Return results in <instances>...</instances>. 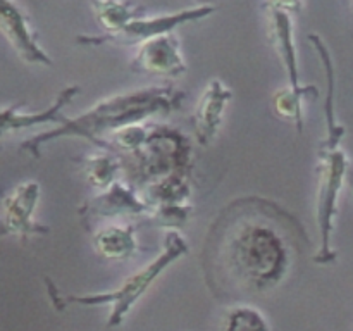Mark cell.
<instances>
[{
  "label": "cell",
  "instance_id": "18",
  "mask_svg": "<svg viewBox=\"0 0 353 331\" xmlns=\"http://www.w3.org/2000/svg\"><path fill=\"white\" fill-rule=\"evenodd\" d=\"M81 171L86 181L100 192L109 188L112 183L119 181V176L123 174V161L114 152L97 148V152L83 157Z\"/></svg>",
  "mask_w": 353,
  "mask_h": 331
},
{
  "label": "cell",
  "instance_id": "11",
  "mask_svg": "<svg viewBox=\"0 0 353 331\" xmlns=\"http://www.w3.org/2000/svg\"><path fill=\"white\" fill-rule=\"evenodd\" d=\"M231 100L233 90L223 79L212 78L207 83L193 112V133L200 147H207L216 140Z\"/></svg>",
  "mask_w": 353,
  "mask_h": 331
},
{
  "label": "cell",
  "instance_id": "23",
  "mask_svg": "<svg viewBox=\"0 0 353 331\" xmlns=\"http://www.w3.org/2000/svg\"><path fill=\"white\" fill-rule=\"evenodd\" d=\"M347 183L350 185L352 192H353V166L350 168V171H348V178H347Z\"/></svg>",
  "mask_w": 353,
  "mask_h": 331
},
{
  "label": "cell",
  "instance_id": "7",
  "mask_svg": "<svg viewBox=\"0 0 353 331\" xmlns=\"http://www.w3.org/2000/svg\"><path fill=\"white\" fill-rule=\"evenodd\" d=\"M150 207L141 199L140 192L126 181H116L105 190L86 199L78 207L79 223L92 233L93 228L110 223L119 217H147Z\"/></svg>",
  "mask_w": 353,
  "mask_h": 331
},
{
  "label": "cell",
  "instance_id": "13",
  "mask_svg": "<svg viewBox=\"0 0 353 331\" xmlns=\"http://www.w3.org/2000/svg\"><path fill=\"white\" fill-rule=\"evenodd\" d=\"M268 14V33L274 52L278 54L286 76H288V86L295 90H302V79H300L299 52L295 43V28H293L292 14L283 10L272 9V7L262 6Z\"/></svg>",
  "mask_w": 353,
  "mask_h": 331
},
{
  "label": "cell",
  "instance_id": "19",
  "mask_svg": "<svg viewBox=\"0 0 353 331\" xmlns=\"http://www.w3.org/2000/svg\"><path fill=\"white\" fill-rule=\"evenodd\" d=\"M319 97V88L314 85H305L302 90H295L286 85L285 88L278 90L272 97L274 112L281 119L292 121L296 131H303V102Z\"/></svg>",
  "mask_w": 353,
  "mask_h": 331
},
{
  "label": "cell",
  "instance_id": "4",
  "mask_svg": "<svg viewBox=\"0 0 353 331\" xmlns=\"http://www.w3.org/2000/svg\"><path fill=\"white\" fill-rule=\"evenodd\" d=\"M123 174L140 192L150 183L176 172L192 174V140L178 128L148 121L143 143L131 154L121 157Z\"/></svg>",
  "mask_w": 353,
  "mask_h": 331
},
{
  "label": "cell",
  "instance_id": "12",
  "mask_svg": "<svg viewBox=\"0 0 353 331\" xmlns=\"http://www.w3.org/2000/svg\"><path fill=\"white\" fill-rule=\"evenodd\" d=\"M79 92H81L79 85L65 86L57 93L55 100L47 109L38 110V112H26V110H21L19 106L2 107L0 109V140L9 134L30 130V128L61 124L68 117L64 109L79 95Z\"/></svg>",
  "mask_w": 353,
  "mask_h": 331
},
{
  "label": "cell",
  "instance_id": "16",
  "mask_svg": "<svg viewBox=\"0 0 353 331\" xmlns=\"http://www.w3.org/2000/svg\"><path fill=\"white\" fill-rule=\"evenodd\" d=\"M141 199L150 209L162 205H186L192 202V174L176 172L150 183L140 190Z\"/></svg>",
  "mask_w": 353,
  "mask_h": 331
},
{
  "label": "cell",
  "instance_id": "5",
  "mask_svg": "<svg viewBox=\"0 0 353 331\" xmlns=\"http://www.w3.org/2000/svg\"><path fill=\"white\" fill-rule=\"evenodd\" d=\"M350 168L352 162L343 148L319 143L316 166V219L317 230H319V248L314 255L316 264L327 265L336 262L338 252L333 247L334 223H336L341 190L347 183Z\"/></svg>",
  "mask_w": 353,
  "mask_h": 331
},
{
  "label": "cell",
  "instance_id": "22",
  "mask_svg": "<svg viewBox=\"0 0 353 331\" xmlns=\"http://www.w3.org/2000/svg\"><path fill=\"white\" fill-rule=\"evenodd\" d=\"M262 6L265 7H272V9L283 10V12L288 14H299L302 10L303 0H265Z\"/></svg>",
  "mask_w": 353,
  "mask_h": 331
},
{
  "label": "cell",
  "instance_id": "24",
  "mask_svg": "<svg viewBox=\"0 0 353 331\" xmlns=\"http://www.w3.org/2000/svg\"><path fill=\"white\" fill-rule=\"evenodd\" d=\"M3 199H6V195H3V190H2V186H0V207H2Z\"/></svg>",
  "mask_w": 353,
  "mask_h": 331
},
{
  "label": "cell",
  "instance_id": "2",
  "mask_svg": "<svg viewBox=\"0 0 353 331\" xmlns=\"http://www.w3.org/2000/svg\"><path fill=\"white\" fill-rule=\"evenodd\" d=\"M185 99V92L171 83L116 93L99 100L79 116L65 117L52 130L41 131L24 140L21 150L38 159L41 157V148L45 145L62 138H81L95 145L99 150H105V138L114 131L176 112L183 107Z\"/></svg>",
  "mask_w": 353,
  "mask_h": 331
},
{
  "label": "cell",
  "instance_id": "21",
  "mask_svg": "<svg viewBox=\"0 0 353 331\" xmlns=\"http://www.w3.org/2000/svg\"><path fill=\"white\" fill-rule=\"evenodd\" d=\"M193 214V203L186 205H162L150 209L147 219L154 226L164 228L165 231H181L188 224Z\"/></svg>",
  "mask_w": 353,
  "mask_h": 331
},
{
  "label": "cell",
  "instance_id": "1",
  "mask_svg": "<svg viewBox=\"0 0 353 331\" xmlns=\"http://www.w3.org/2000/svg\"><path fill=\"white\" fill-rule=\"evenodd\" d=\"M303 226L279 203L261 197L230 202L203 247V271L216 297L264 295L283 285L296 259Z\"/></svg>",
  "mask_w": 353,
  "mask_h": 331
},
{
  "label": "cell",
  "instance_id": "3",
  "mask_svg": "<svg viewBox=\"0 0 353 331\" xmlns=\"http://www.w3.org/2000/svg\"><path fill=\"white\" fill-rule=\"evenodd\" d=\"M190 245L186 238L179 231H168L162 240V250L155 259H152L148 264L138 269L131 276H128L117 288L109 292L99 293H65L59 292L57 286L45 279L47 283V293L50 297L52 305L57 310H65L72 305L78 307H110L109 317H107V326L117 328L126 321L133 307L141 300V297L154 286V283L171 268L174 262H178L183 255L188 254Z\"/></svg>",
  "mask_w": 353,
  "mask_h": 331
},
{
  "label": "cell",
  "instance_id": "25",
  "mask_svg": "<svg viewBox=\"0 0 353 331\" xmlns=\"http://www.w3.org/2000/svg\"><path fill=\"white\" fill-rule=\"evenodd\" d=\"M350 6H352V9H353V0H350Z\"/></svg>",
  "mask_w": 353,
  "mask_h": 331
},
{
  "label": "cell",
  "instance_id": "8",
  "mask_svg": "<svg viewBox=\"0 0 353 331\" xmlns=\"http://www.w3.org/2000/svg\"><path fill=\"white\" fill-rule=\"evenodd\" d=\"M40 197L41 186L37 179L19 183L2 202V234L21 240L48 234L50 228L34 221Z\"/></svg>",
  "mask_w": 353,
  "mask_h": 331
},
{
  "label": "cell",
  "instance_id": "20",
  "mask_svg": "<svg viewBox=\"0 0 353 331\" xmlns=\"http://www.w3.org/2000/svg\"><path fill=\"white\" fill-rule=\"evenodd\" d=\"M219 331H272L268 317L250 303H234L226 310Z\"/></svg>",
  "mask_w": 353,
  "mask_h": 331
},
{
  "label": "cell",
  "instance_id": "17",
  "mask_svg": "<svg viewBox=\"0 0 353 331\" xmlns=\"http://www.w3.org/2000/svg\"><path fill=\"white\" fill-rule=\"evenodd\" d=\"M92 9L103 33H117L134 19L147 16V7L138 0H92Z\"/></svg>",
  "mask_w": 353,
  "mask_h": 331
},
{
  "label": "cell",
  "instance_id": "9",
  "mask_svg": "<svg viewBox=\"0 0 353 331\" xmlns=\"http://www.w3.org/2000/svg\"><path fill=\"white\" fill-rule=\"evenodd\" d=\"M0 33L19 55L21 61L34 66L54 64L50 55L40 45L30 16L16 0H0Z\"/></svg>",
  "mask_w": 353,
  "mask_h": 331
},
{
  "label": "cell",
  "instance_id": "10",
  "mask_svg": "<svg viewBox=\"0 0 353 331\" xmlns=\"http://www.w3.org/2000/svg\"><path fill=\"white\" fill-rule=\"evenodd\" d=\"M130 69L155 78L176 79L186 74L188 64L183 57L179 38L174 33H168L141 43L131 59Z\"/></svg>",
  "mask_w": 353,
  "mask_h": 331
},
{
  "label": "cell",
  "instance_id": "15",
  "mask_svg": "<svg viewBox=\"0 0 353 331\" xmlns=\"http://www.w3.org/2000/svg\"><path fill=\"white\" fill-rule=\"evenodd\" d=\"M93 248L107 261H130L140 252L133 224L107 223L93 233Z\"/></svg>",
  "mask_w": 353,
  "mask_h": 331
},
{
  "label": "cell",
  "instance_id": "6",
  "mask_svg": "<svg viewBox=\"0 0 353 331\" xmlns=\"http://www.w3.org/2000/svg\"><path fill=\"white\" fill-rule=\"evenodd\" d=\"M217 10L212 3H202L196 7L176 10L171 14H161V16H143L140 19H134L128 24L124 30L117 33H102V34H78L76 43L83 47H102V45H117V47H130L138 45L140 47L145 41L152 38L162 37V34L174 33L176 28L183 24L195 23V21L205 19L212 16Z\"/></svg>",
  "mask_w": 353,
  "mask_h": 331
},
{
  "label": "cell",
  "instance_id": "14",
  "mask_svg": "<svg viewBox=\"0 0 353 331\" xmlns=\"http://www.w3.org/2000/svg\"><path fill=\"white\" fill-rule=\"evenodd\" d=\"M309 41L317 52L323 64L324 74H326L327 81V92L326 100H324V121H326V137L323 138L321 143L327 145V147H341L345 134H347V128L340 123L336 114V69H334L333 55H331L330 48L324 43L323 38L317 33H309Z\"/></svg>",
  "mask_w": 353,
  "mask_h": 331
}]
</instances>
